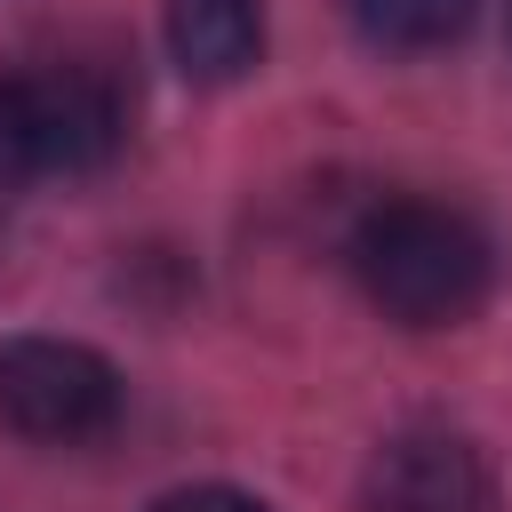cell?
Segmentation results:
<instances>
[{"label":"cell","mask_w":512,"mask_h":512,"mask_svg":"<svg viewBox=\"0 0 512 512\" xmlns=\"http://www.w3.org/2000/svg\"><path fill=\"white\" fill-rule=\"evenodd\" d=\"M344 264H352L360 296L400 328H456L488 304V280H496L488 232L464 208L416 200V192L360 208V224L344 240Z\"/></svg>","instance_id":"6da1fadb"},{"label":"cell","mask_w":512,"mask_h":512,"mask_svg":"<svg viewBox=\"0 0 512 512\" xmlns=\"http://www.w3.org/2000/svg\"><path fill=\"white\" fill-rule=\"evenodd\" d=\"M40 176H96L128 136V72L104 48H64L16 80Z\"/></svg>","instance_id":"7a4b0ae2"},{"label":"cell","mask_w":512,"mask_h":512,"mask_svg":"<svg viewBox=\"0 0 512 512\" xmlns=\"http://www.w3.org/2000/svg\"><path fill=\"white\" fill-rule=\"evenodd\" d=\"M120 416V368L72 336H8L0 344V424L16 440H96Z\"/></svg>","instance_id":"3957f363"},{"label":"cell","mask_w":512,"mask_h":512,"mask_svg":"<svg viewBox=\"0 0 512 512\" xmlns=\"http://www.w3.org/2000/svg\"><path fill=\"white\" fill-rule=\"evenodd\" d=\"M360 512H496V472L464 432L408 424L360 464Z\"/></svg>","instance_id":"277c9868"},{"label":"cell","mask_w":512,"mask_h":512,"mask_svg":"<svg viewBox=\"0 0 512 512\" xmlns=\"http://www.w3.org/2000/svg\"><path fill=\"white\" fill-rule=\"evenodd\" d=\"M168 56L200 88H232L264 56V0H168Z\"/></svg>","instance_id":"5b68a950"},{"label":"cell","mask_w":512,"mask_h":512,"mask_svg":"<svg viewBox=\"0 0 512 512\" xmlns=\"http://www.w3.org/2000/svg\"><path fill=\"white\" fill-rule=\"evenodd\" d=\"M480 0H344L352 32L384 56H424V48H448L464 24H472Z\"/></svg>","instance_id":"8992f818"},{"label":"cell","mask_w":512,"mask_h":512,"mask_svg":"<svg viewBox=\"0 0 512 512\" xmlns=\"http://www.w3.org/2000/svg\"><path fill=\"white\" fill-rule=\"evenodd\" d=\"M24 176H40V160H32V128H24V96H16V80H0V200L24 184Z\"/></svg>","instance_id":"52a82bcc"},{"label":"cell","mask_w":512,"mask_h":512,"mask_svg":"<svg viewBox=\"0 0 512 512\" xmlns=\"http://www.w3.org/2000/svg\"><path fill=\"white\" fill-rule=\"evenodd\" d=\"M144 512H272V504H264V496H248V488L200 480V488H168V496H152Z\"/></svg>","instance_id":"ba28073f"}]
</instances>
